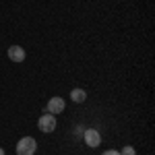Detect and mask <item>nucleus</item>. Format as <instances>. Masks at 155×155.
<instances>
[{"mask_svg":"<svg viewBox=\"0 0 155 155\" xmlns=\"http://www.w3.org/2000/svg\"><path fill=\"white\" fill-rule=\"evenodd\" d=\"M37 149V143L33 137H23L17 143V155H33Z\"/></svg>","mask_w":155,"mask_h":155,"instance_id":"f257e3e1","label":"nucleus"},{"mask_svg":"<svg viewBox=\"0 0 155 155\" xmlns=\"http://www.w3.org/2000/svg\"><path fill=\"white\" fill-rule=\"evenodd\" d=\"M37 126L41 132H52L56 128V116L54 114H44L41 118L37 120Z\"/></svg>","mask_w":155,"mask_h":155,"instance_id":"f03ea898","label":"nucleus"},{"mask_svg":"<svg viewBox=\"0 0 155 155\" xmlns=\"http://www.w3.org/2000/svg\"><path fill=\"white\" fill-rule=\"evenodd\" d=\"M83 139H85V145H87V147H93V149L101 143V137H99V132H97L95 128H87V130L83 132Z\"/></svg>","mask_w":155,"mask_h":155,"instance_id":"7ed1b4c3","label":"nucleus"},{"mask_svg":"<svg viewBox=\"0 0 155 155\" xmlns=\"http://www.w3.org/2000/svg\"><path fill=\"white\" fill-rule=\"evenodd\" d=\"M6 54H8L11 62H23V60H25V56H27V54H25V50L21 48V46H11Z\"/></svg>","mask_w":155,"mask_h":155,"instance_id":"20e7f679","label":"nucleus"},{"mask_svg":"<svg viewBox=\"0 0 155 155\" xmlns=\"http://www.w3.org/2000/svg\"><path fill=\"white\" fill-rule=\"evenodd\" d=\"M48 112L50 114H60V112H64V99L62 97H52L48 101Z\"/></svg>","mask_w":155,"mask_h":155,"instance_id":"39448f33","label":"nucleus"},{"mask_svg":"<svg viewBox=\"0 0 155 155\" xmlns=\"http://www.w3.org/2000/svg\"><path fill=\"white\" fill-rule=\"evenodd\" d=\"M71 99H72V101H77V104H81V101L87 99V93H85L83 89H72V91H71Z\"/></svg>","mask_w":155,"mask_h":155,"instance_id":"423d86ee","label":"nucleus"},{"mask_svg":"<svg viewBox=\"0 0 155 155\" xmlns=\"http://www.w3.org/2000/svg\"><path fill=\"white\" fill-rule=\"evenodd\" d=\"M120 155H137V151H134V147H130V145H124V149L120 151Z\"/></svg>","mask_w":155,"mask_h":155,"instance_id":"0eeeda50","label":"nucleus"},{"mask_svg":"<svg viewBox=\"0 0 155 155\" xmlns=\"http://www.w3.org/2000/svg\"><path fill=\"white\" fill-rule=\"evenodd\" d=\"M101 155H120V151H114V149H110V151H104Z\"/></svg>","mask_w":155,"mask_h":155,"instance_id":"6e6552de","label":"nucleus"},{"mask_svg":"<svg viewBox=\"0 0 155 155\" xmlns=\"http://www.w3.org/2000/svg\"><path fill=\"white\" fill-rule=\"evenodd\" d=\"M83 126H77V128H74V134H77V137H81V134H83Z\"/></svg>","mask_w":155,"mask_h":155,"instance_id":"1a4fd4ad","label":"nucleus"},{"mask_svg":"<svg viewBox=\"0 0 155 155\" xmlns=\"http://www.w3.org/2000/svg\"><path fill=\"white\" fill-rule=\"evenodd\" d=\"M0 155H4V149H0Z\"/></svg>","mask_w":155,"mask_h":155,"instance_id":"9d476101","label":"nucleus"}]
</instances>
